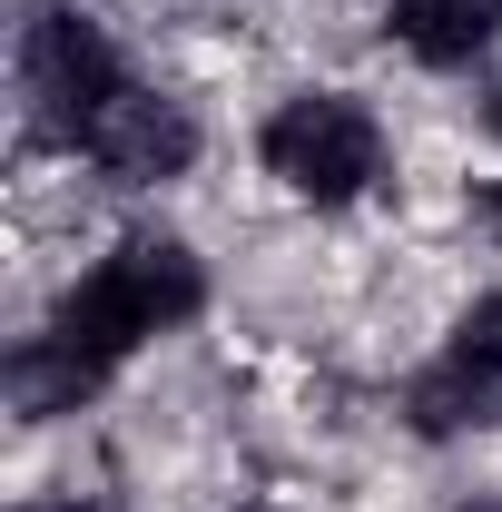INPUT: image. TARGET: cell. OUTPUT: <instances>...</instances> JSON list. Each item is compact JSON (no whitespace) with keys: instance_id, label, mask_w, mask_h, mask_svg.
I'll return each mask as SVG.
<instances>
[{"instance_id":"3","label":"cell","mask_w":502,"mask_h":512,"mask_svg":"<svg viewBox=\"0 0 502 512\" xmlns=\"http://www.w3.org/2000/svg\"><path fill=\"white\" fill-rule=\"evenodd\" d=\"M20 89H30V109L60 128V138H79V128L99 119L109 99H119V50L89 30V20H69V10H50L40 30H30V50H20Z\"/></svg>"},{"instance_id":"7","label":"cell","mask_w":502,"mask_h":512,"mask_svg":"<svg viewBox=\"0 0 502 512\" xmlns=\"http://www.w3.org/2000/svg\"><path fill=\"white\" fill-rule=\"evenodd\" d=\"M483 404H493V384L473 375V365H443V375L414 384V424H424V434H463V424H483Z\"/></svg>"},{"instance_id":"8","label":"cell","mask_w":502,"mask_h":512,"mask_svg":"<svg viewBox=\"0 0 502 512\" xmlns=\"http://www.w3.org/2000/svg\"><path fill=\"white\" fill-rule=\"evenodd\" d=\"M453 365H473L483 384H502V296H483L473 316L453 325Z\"/></svg>"},{"instance_id":"2","label":"cell","mask_w":502,"mask_h":512,"mask_svg":"<svg viewBox=\"0 0 502 512\" xmlns=\"http://www.w3.org/2000/svg\"><path fill=\"white\" fill-rule=\"evenodd\" d=\"M375 158H384V138H375V119H365V99H345V89H306V99H286V109L266 119V168L306 197V207L365 197Z\"/></svg>"},{"instance_id":"9","label":"cell","mask_w":502,"mask_h":512,"mask_svg":"<svg viewBox=\"0 0 502 512\" xmlns=\"http://www.w3.org/2000/svg\"><path fill=\"white\" fill-rule=\"evenodd\" d=\"M483 512H502V503H483Z\"/></svg>"},{"instance_id":"6","label":"cell","mask_w":502,"mask_h":512,"mask_svg":"<svg viewBox=\"0 0 502 512\" xmlns=\"http://www.w3.org/2000/svg\"><path fill=\"white\" fill-rule=\"evenodd\" d=\"M79 394H99V365L69 355L60 335H40V345L10 355V404L20 414H79Z\"/></svg>"},{"instance_id":"1","label":"cell","mask_w":502,"mask_h":512,"mask_svg":"<svg viewBox=\"0 0 502 512\" xmlns=\"http://www.w3.org/2000/svg\"><path fill=\"white\" fill-rule=\"evenodd\" d=\"M197 296H207V276H197V256L178 247V237H128L60 316H50V335L109 375L128 345H148V335H168L178 316H197Z\"/></svg>"},{"instance_id":"4","label":"cell","mask_w":502,"mask_h":512,"mask_svg":"<svg viewBox=\"0 0 502 512\" xmlns=\"http://www.w3.org/2000/svg\"><path fill=\"white\" fill-rule=\"evenodd\" d=\"M79 148H89L109 178H128V188H158V178H178V168L197 158V128H188L178 99H158V89H138V79H128L119 99L79 128Z\"/></svg>"},{"instance_id":"5","label":"cell","mask_w":502,"mask_h":512,"mask_svg":"<svg viewBox=\"0 0 502 512\" xmlns=\"http://www.w3.org/2000/svg\"><path fill=\"white\" fill-rule=\"evenodd\" d=\"M502 0H394V40L434 69H463L473 50H493Z\"/></svg>"}]
</instances>
